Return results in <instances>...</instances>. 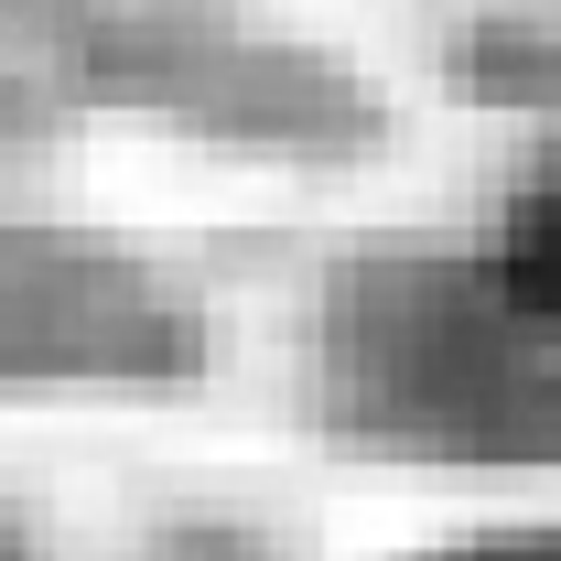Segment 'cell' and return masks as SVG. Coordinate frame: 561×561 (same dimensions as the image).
Here are the masks:
<instances>
[{"mask_svg": "<svg viewBox=\"0 0 561 561\" xmlns=\"http://www.w3.org/2000/svg\"><path fill=\"white\" fill-rule=\"evenodd\" d=\"M529 280L561 302V184H551V206H529ZM540 291H529V302H540Z\"/></svg>", "mask_w": 561, "mask_h": 561, "instance_id": "6da1fadb", "label": "cell"}]
</instances>
